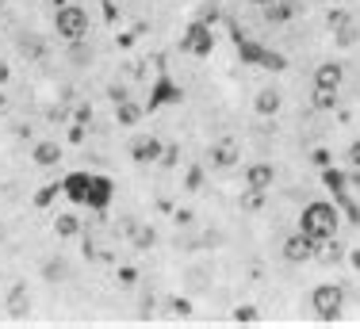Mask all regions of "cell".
Here are the masks:
<instances>
[{
	"mask_svg": "<svg viewBox=\"0 0 360 329\" xmlns=\"http://www.w3.org/2000/svg\"><path fill=\"white\" fill-rule=\"evenodd\" d=\"M338 222H341L338 203L314 200V203H307V207H303V215H299V230H303V234H310L314 241H330V237L338 234Z\"/></svg>",
	"mask_w": 360,
	"mask_h": 329,
	"instance_id": "1",
	"label": "cell"
},
{
	"mask_svg": "<svg viewBox=\"0 0 360 329\" xmlns=\"http://www.w3.org/2000/svg\"><path fill=\"white\" fill-rule=\"evenodd\" d=\"M65 192H69V200H77V203L108 207L111 203V180L92 176V172H73V176H65Z\"/></svg>",
	"mask_w": 360,
	"mask_h": 329,
	"instance_id": "2",
	"label": "cell"
},
{
	"mask_svg": "<svg viewBox=\"0 0 360 329\" xmlns=\"http://www.w3.org/2000/svg\"><path fill=\"white\" fill-rule=\"evenodd\" d=\"M310 310H314L318 322H338L341 310H345V287L341 284H318L310 291Z\"/></svg>",
	"mask_w": 360,
	"mask_h": 329,
	"instance_id": "3",
	"label": "cell"
},
{
	"mask_svg": "<svg viewBox=\"0 0 360 329\" xmlns=\"http://www.w3.org/2000/svg\"><path fill=\"white\" fill-rule=\"evenodd\" d=\"M54 31L65 38V43H77V38H88V12L81 4H65L54 12Z\"/></svg>",
	"mask_w": 360,
	"mask_h": 329,
	"instance_id": "4",
	"label": "cell"
},
{
	"mask_svg": "<svg viewBox=\"0 0 360 329\" xmlns=\"http://www.w3.org/2000/svg\"><path fill=\"white\" fill-rule=\"evenodd\" d=\"M318 249H322V241H314L310 234L296 230V234L284 241V260H291V265H307V260L318 257Z\"/></svg>",
	"mask_w": 360,
	"mask_h": 329,
	"instance_id": "5",
	"label": "cell"
},
{
	"mask_svg": "<svg viewBox=\"0 0 360 329\" xmlns=\"http://www.w3.org/2000/svg\"><path fill=\"white\" fill-rule=\"evenodd\" d=\"M4 310H8L12 322H27V318H31V291H27V284H12V287H8Z\"/></svg>",
	"mask_w": 360,
	"mask_h": 329,
	"instance_id": "6",
	"label": "cell"
},
{
	"mask_svg": "<svg viewBox=\"0 0 360 329\" xmlns=\"http://www.w3.org/2000/svg\"><path fill=\"white\" fill-rule=\"evenodd\" d=\"M211 46H215L211 27H207V23H192V27H188V35H184V43H180V50L203 57V54H211Z\"/></svg>",
	"mask_w": 360,
	"mask_h": 329,
	"instance_id": "7",
	"label": "cell"
},
{
	"mask_svg": "<svg viewBox=\"0 0 360 329\" xmlns=\"http://www.w3.org/2000/svg\"><path fill=\"white\" fill-rule=\"evenodd\" d=\"M127 153L138 164H153V161H161L165 146H161V138H153V134H138V138H130V150Z\"/></svg>",
	"mask_w": 360,
	"mask_h": 329,
	"instance_id": "8",
	"label": "cell"
},
{
	"mask_svg": "<svg viewBox=\"0 0 360 329\" xmlns=\"http://www.w3.org/2000/svg\"><path fill=\"white\" fill-rule=\"evenodd\" d=\"M272 180H276V169L268 161H253L249 169H245V188H249V192H268Z\"/></svg>",
	"mask_w": 360,
	"mask_h": 329,
	"instance_id": "9",
	"label": "cell"
},
{
	"mask_svg": "<svg viewBox=\"0 0 360 329\" xmlns=\"http://www.w3.org/2000/svg\"><path fill=\"white\" fill-rule=\"evenodd\" d=\"M341 80H345V69H341L338 62H326L314 69V85L318 88H341Z\"/></svg>",
	"mask_w": 360,
	"mask_h": 329,
	"instance_id": "10",
	"label": "cell"
},
{
	"mask_svg": "<svg viewBox=\"0 0 360 329\" xmlns=\"http://www.w3.org/2000/svg\"><path fill=\"white\" fill-rule=\"evenodd\" d=\"M253 108H257V115L272 119V115L284 108V96L276 92V88H261V92H257V100H253Z\"/></svg>",
	"mask_w": 360,
	"mask_h": 329,
	"instance_id": "11",
	"label": "cell"
},
{
	"mask_svg": "<svg viewBox=\"0 0 360 329\" xmlns=\"http://www.w3.org/2000/svg\"><path fill=\"white\" fill-rule=\"evenodd\" d=\"M31 158H35L39 169H54V164L62 161V146L58 142H39L35 150H31Z\"/></svg>",
	"mask_w": 360,
	"mask_h": 329,
	"instance_id": "12",
	"label": "cell"
},
{
	"mask_svg": "<svg viewBox=\"0 0 360 329\" xmlns=\"http://www.w3.org/2000/svg\"><path fill=\"white\" fill-rule=\"evenodd\" d=\"M296 0H272V4H265V20L268 23H288L291 15H296Z\"/></svg>",
	"mask_w": 360,
	"mask_h": 329,
	"instance_id": "13",
	"label": "cell"
},
{
	"mask_svg": "<svg viewBox=\"0 0 360 329\" xmlns=\"http://www.w3.org/2000/svg\"><path fill=\"white\" fill-rule=\"evenodd\" d=\"M211 164H215V169H234V164H238V150H234V142L211 146Z\"/></svg>",
	"mask_w": 360,
	"mask_h": 329,
	"instance_id": "14",
	"label": "cell"
},
{
	"mask_svg": "<svg viewBox=\"0 0 360 329\" xmlns=\"http://www.w3.org/2000/svg\"><path fill=\"white\" fill-rule=\"evenodd\" d=\"M130 226V237H134V249H153V245H158V230L153 226H138V222H127Z\"/></svg>",
	"mask_w": 360,
	"mask_h": 329,
	"instance_id": "15",
	"label": "cell"
},
{
	"mask_svg": "<svg viewBox=\"0 0 360 329\" xmlns=\"http://www.w3.org/2000/svg\"><path fill=\"white\" fill-rule=\"evenodd\" d=\"M116 119L123 122V127H134V122L142 119V108H138L130 96H123V100H116Z\"/></svg>",
	"mask_w": 360,
	"mask_h": 329,
	"instance_id": "16",
	"label": "cell"
},
{
	"mask_svg": "<svg viewBox=\"0 0 360 329\" xmlns=\"http://www.w3.org/2000/svg\"><path fill=\"white\" fill-rule=\"evenodd\" d=\"M65 276H69V265H65L62 257H46L43 260V279L46 284H62Z\"/></svg>",
	"mask_w": 360,
	"mask_h": 329,
	"instance_id": "17",
	"label": "cell"
},
{
	"mask_svg": "<svg viewBox=\"0 0 360 329\" xmlns=\"http://www.w3.org/2000/svg\"><path fill=\"white\" fill-rule=\"evenodd\" d=\"M356 38H360V27H356V20H349V23H341V27H333V43H338L341 50H349V46H356Z\"/></svg>",
	"mask_w": 360,
	"mask_h": 329,
	"instance_id": "18",
	"label": "cell"
},
{
	"mask_svg": "<svg viewBox=\"0 0 360 329\" xmlns=\"http://www.w3.org/2000/svg\"><path fill=\"white\" fill-rule=\"evenodd\" d=\"M322 180H326V188H333V195H341L349 188V176L341 169H333V164H326V169H322Z\"/></svg>",
	"mask_w": 360,
	"mask_h": 329,
	"instance_id": "19",
	"label": "cell"
},
{
	"mask_svg": "<svg viewBox=\"0 0 360 329\" xmlns=\"http://www.w3.org/2000/svg\"><path fill=\"white\" fill-rule=\"evenodd\" d=\"M54 234L58 237H77L81 234V218L77 215H58L54 218Z\"/></svg>",
	"mask_w": 360,
	"mask_h": 329,
	"instance_id": "20",
	"label": "cell"
},
{
	"mask_svg": "<svg viewBox=\"0 0 360 329\" xmlns=\"http://www.w3.org/2000/svg\"><path fill=\"white\" fill-rule=\"evenodd\" d=\"M314 108L318 111H333V108H338V88H318L314 85Z\"/></svg>",
	"mask_w": 360,
	"mask_h": 329,
	"instance_id": "21",
	"label": "cell"
},
{
	"mask_svg": "<svg viewBox=\"0 0 360 329\" xmlns=\"http://www.w3.org/2000/svg\"><path fill=\"white\" fill-rule=\"evenodd\" d=\"M261 65H265V69H272V73H280L288 62H284V54H272V50H265V54H261Z\"/></svg>",
	"mask_w": 360,
	"mask_h": 329,
	"instance_id": "22",
	"label": "cell"
},
{
	"mask_svg": "<svg viewBox=\"0 0 360 329\" xmlns=\"http://www.w3.org/2000/svg\"><path fill=\"white\" fill-rule=\"evenodd\" d=\"M73 62H92V46H85V38H77V43H73Z\"/></svg>",
	"mask_w": 360,
	"mask_h": 329,
	"instance_id": "23",
	"label": "cell"
},
{
	"mask_svg": "<svg viewBox=\"0 0 360 329\" xmlns=\"http://www.w3.org/2000/svg\"><path fill=\"white\" fill-rule=\"evenodd\" d=\"M165 100H180V88H173L169 80H161L158 85V104H165Z\"/></svg>",
	"mask_w": 360,
	"mask_h": 329,
	"instance_id": "24",
	"label": "cell"
},
{
	"mask_svg": "<svg viewBox=\"0 0 360 329\" xmlns=\"http://www.w3.org/2000/svg\"><path fill=\"white\" fill-rule=\"evenodd\" d=\"M234 322H245V326H249V322H257V307H238V310H234Z\"/></svg>",
	"mask_w": 360,
	"mask_h": 329,
	"instance_id": "25",
	"label": "cell"
},
{
	"mask_svg": "<svg viewBox=\"0 0 360 329\" xmlns=\"http://www.w3.org/2000/svg\"><path fill=\"white\" fill-rule=\"evenodd\" d=\"M326 20H330V27H341V23H349V20H353V15H349L345 8H333V12L326 15Z\"/></svg>",
	"mask_w": 360,
	"mask_h": 329,
	"instance_id": "26",
	"label": "cell"
},
{
	"mask_svg": "<svg viewBox=\"0 0 360 329\" xmlns=\"http://www.w3.org/2000/svg\"><path fill=\"white\" fill-rule=\"evenodd\" d=\"M20 50L31 54V57H43V46H39L35 38H20Z\"/></svg>",
	"mask_w": 360,
	"mask_h": 329,
	"instance_id": "27",
	"label": "cell"
},
{
	"mask_svg": "<svg viewBox=\"0 0 360 329\" xmlns=\"http://www.w3.org/2000/svg\"><path fill=\"white\" fill-rule=\"evenodd\" d=\"M169 307H173V314H180V318H188V314H192V302H188V299H173Z\"/></svg>",
	"mask_w": 360,
	"mask_h": 329,
	"instance_id": "28",
	"label": "cell"
},
{
	"mask_svg": "<svg viewBox=\"0 0 360 329\" xmlns=\"http://www.w3.org/2000/svg\"><path fill=\"white\" fill-rule=\"evenodd\" d=\"M134 279H138V272H134L130 265H127V268H119V284H123V287H130Z\"/></svg>",
	"mask_w": 360,
	"mask_h": 329,
	"instance_id": "29",
	"label": "cell"
},
{
	"mask_svg": "<svg viewBox=\"0 0 360 329\" xmlns=\"http://www.w3.org/2000/svg\"><path fill=\"white\" fill-rule=\"evenodd\" d=\"M349 164H353V169H360V138L353 146H349Z\"/></svg>",
	"mask_w": 360,
	"mask_h": 329,
	"instance_id": "30",
	"label": "cell"
},
{
	"mask_svg": "<svg viewBox=\"0 0 360 329\" xmlns=\"http://www.w3.org/2000/svg\"><path fill=\"white\" fill-rule=\"evenodd\" d=\"M314 164H318V169H326V164H330V150H314Z\"/></svg>",
	"mask_w": 360,
	"mask_h": 329,
	"instance_id": "31",
	"label": "cell"
},
{
	"mask_svg": "<svg viewBox=\"0 0 360 329\" xmlns=\"http://www.w3.org/2000/svg\"><path fill=\"white\" fill-rule=\"evenodd\" d=\"M8 77H12V69H8V65H4V62H0V85H4V80H8Z\"/></svg>",
	"mask_w": 360,
	"mask_h": 329,
	"instance_id": "32",
	"label": "cell"
},
{
	"mask_svg": "<svg viewBox=\"0 0 360 329\" xmlns=\"http://www.w3.org/2000/svg\"><path fill=\"white\" fill-rule=\"evenodd\" d=\"M349 260H353V268L360 272V249H353V253H349Z\"/></svg>",
	"mask_w": 360,
	"mask_h": 329,
	"instance_id": "33",
	"label": "cell"
},
{
	"mask_svg": "<svg viewBox=\"0 0 360 329\" xmlns=\"http://www.w3.org/2000/svg\"><path fill=\"white\" fill-rule=\"evenodd\" d=\"M253 4H261V8H265V4H272V0H253Z\"/></svg>",
	"mask_w": 360,
	"mask_h": 329,
	"instance_id": "34",
	"label": "cell"
}]
</instances>
